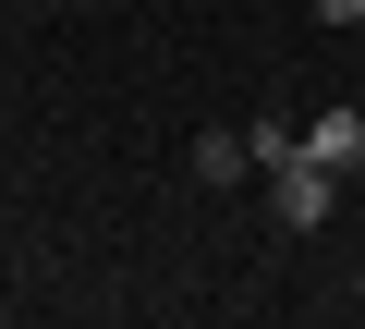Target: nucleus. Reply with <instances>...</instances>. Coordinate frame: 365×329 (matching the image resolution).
I'll return each instance as SVG.
<instances>
[{
	"mask_svg": "<svg viewBox=\"0 0 365 329\" xmlns=\"http://www.w3.org/2000/svg\"><path fill=\"white\" fill-rule=\"evenodd\" d=\"M341 208V171H329V158H280V171H268V220L280 232H317Z\"/></svg>",
	"mask_w": 365,
	"mask_h": 329,
	"instance_id": "1",
	"label": "nucleus"
},
{
	"mask_svg": "<svg viewBox=\"0 0 365 329\" xmlns=\"http://www.w3.org/2000/svg\"><path fill=\"white\" fill-rule=\"evenodd\" d=\"M304 158H329V171L353 183V171H365V110H353V98H341V110H317V122H304Z\"/></svg>",
	"mask_w": 365,
	"mask_h": 329,
	"instance_id": "2",
	"label": "nucleus"
},
{
	"mask_svg": "<svg viewBox=\"0 0 365 329\" xmlns=\"http://www.w3.org/2000/svg\"><path fill=\"white\" fill-rule=\"evenodd\" d=\"M244 171H256V146H244L232 122H220V134H195V183H244Z\"/></svg>",
	"mask_w": 365,
	"mask_h": 329,
	"instance_id": "3",
	"label": "nucleus"
},
{
	"mask_svg": "<svg viewBox=\"0 0 365 329\" xmlns=\"http://www.w3.org/2000/svg\"><path fill=\"white\" fill-rule=\"evenodd\" d=\"M244 146H256V171H280V158H304V122H280V110H256V122H244Z\"/></svg>",
	"mask_w": 365,
	"mask_h": 329,
	"instance_id": "4",
	"label": "nucleus"
},
{
	"mask_svg": "<svg viewBox=\"0 0 365 329\" xmlns=\"http://www.w3.org/2000/svg\"><path fill=\"white\" fill-rule=\"evenodd\" d=\"M317 25H353V37H365V0H317Z\"/></svg>",
	"mask_w": 365,
	"mask_h": 329,
	"instance_id": "5",
	"label": "nucleus"
}]
</instances>
